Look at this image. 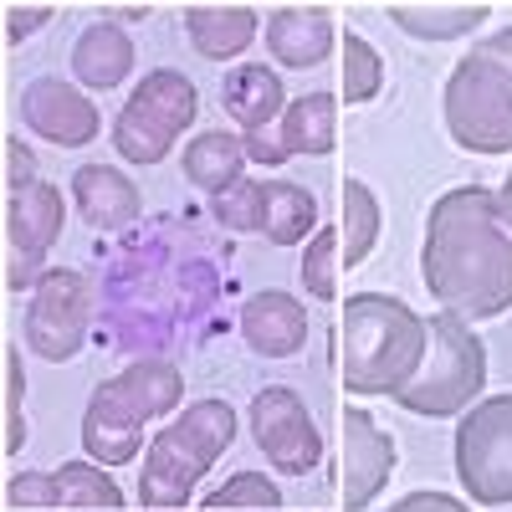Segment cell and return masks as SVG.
<instances>
[{"label": "cell", "instance_id": "2", "mask_svg": "<svg viewBox=\"0 0 512 512\" xmlns=\"http://www.w3.org/2000/svg\"><path fill=\"white\" fill-rule=\"evenodd\" d=\"M344 338V390L349 395H400L425 364V318L390 292H354L338 318Z\"/></svg>", "mask_w": 512, "mask_h": 512}, {"label": "cell", "instance_id": "17", "mask_svg": "<svg viewBox=\"0 0 512 512\" xmlns=\"http://www.w3.org/2000/svg\"><path fill=\"white\" fill-rule=\"evenodd\" d=\"M72 205H77V216L88 221L93 231H123V226L139 221L144 195H139V185L128 180L123 169L82 164L72 175Z\"/></svg>", "mask_w": 512, "mask_h": 512}, {"label": "cell", "instance_id": "20", "mask_svg": "<svg viewBox=\"0 0 512 512\" xmlns=\"http://www.w3.org/2000/svg\"><path fill=\"white\" fill-rule=\"evenodd\" d=\"M256 31H262V16L251 6H185V36L205 62L241 57L256 41Z\"/></svg>", "mask_w": 512, "mask_h": 512}, {"label": "cell", "instance_id": "16", "mask_svg": "<svg viewBox=\"0 0 512 512\" xmlns=\"http://www.w3.org/2000/svg\"><path fill=\"white\" fill-rule=\"evenodd\" d=\"M241 333L251 354L262 359H292L308 344V308L292 292H256L241 308Z\"/></svg>", "mask_w": 512, "mask_h": 512}, {"label": "cell", "instance_id": "33", "mask_svg": "<svg viewBox=\"0 0 512 512\" xmlns=\"http://www.w3.org/2000/svg\"><path fill=\"white\" fill-rule=\"evenodd\" d=\"M384 512H472V507H466L461 497H451V492H410Z\"/></svg>", "mask_w": 512, "mask_h": 512}, {"label": "cell", "instance_id": "18", "mask_svg": "<svg viewBox=\"0 0 512 512\" xmlns=\"http://www.w3.org/2000/svg\"><path fill=\"white\" fill-rule=\"evenodd\" d=\"M267 52L282 67L308 72L333 52V11L328 6H277L267 16Z\"/></svg>", "mask_w": 512, "mask_h": 512}, {"label": "cell", "instance_id": "25", "mask_svg": "<svg viewBox=\"0 0 512 512\" xmlns=\"http://www.w3.org/2000/svg\"><path fill=\"white\" fill-rule=\"evenodd\" d=\"M338 210H344V221H338V236H344V267H359L379 241V200L364 180H344Z\"/></svg>", "mask_w": 512, "mask_h": 512}, {"label": "cell", "instance_id": "6", "mask_svg": "<svg viewBox=\"0 0 512 512\" xmlns=\"http://www.w3.org/2000/svg\"><path fill=\"white\" fill-rule=\"evenodd\" d=\"M482 384H487V344L472 333V323L436 313V318H425V364L395 395V405H405L410 415L446 420V415L472 410Z\"/></svg>", "mask_w": 512, "mask_h": 512}, {"label": "cell", "instance_id": "14", "mask_svg": "<svg viewBox=\"0 0 512 512\" xmlns=\"http://www.w3.org/2000/svg\"><path fill=\"white\" fill-rule=\"evenodd\" d=\"M21 123L41 144H57V149H82L103 134V113L98 103L72 88L62 77H36L21 88Z\"/></svg>", "mask_w": 512, "mask_h": 512}, {"label": "cell", "instance_id": "9", "mask_svg": "<svg viewBox=\"0 0 512 512\" xmlns=\"http://www.w3.org/2000/svg\"><path fill=\"white\" fill-rule=\"evenodd\" d=\"M88 323H93V282L72 267H47V277L31 287L26 349L47 364H67L88 344Z\"/></svg>", "mask_w": 512, "mask_h": 512}, {"label": "cell", "instance_id": "23", "mask_svg": "<svg viewBox=\"0 0 512 512\" xmlns=\"http://www.w3.org/2000/svg\"><path fill=\"white\" fill-rule=\"evenodd\" d=\"M384 16H390L405 36H420V41H456V36H472L482 21H492V6H466V0H456V6H410V0H390L384 6Z\"/></svg>", "mask_w": 512, "mask_h": 512}, {"label": "cell", "instance_id": "5", "mask_svg": "<svg viewBox=\"0 0 512 512\" xmlns=\"http://www.w3.org/2000/svg\"><path fill=\"white\" fill-rule=\"evenodd\" d=\"M236 441V410L226 400H195L180 420H169L144 451L139 472V502L149 512H180L200 477L216 466V456Z\"/></svg>", "mask_w": 512, "mask_h": 512}, {"label": "cell", "instance_id": "11", "mask_svg": "<svg viewBox=\"0 0 512 512\" xmlns=\"http://www.w3.org/2000/svg\"><path fill=\"white\" fill-rule=\"evenodd\" d=\"M62 221H67L62 190L47 180L6 195V287L11 292H26L47 277V251L57 246Z\"/></svg>", "mask_w": 512, "mask_h": 512}, {"label": "cell", "instance_id": "4", "mask_svg": "<svg viewBox=\"0 0 512 512\" xmlns=\"http://www.w3.org/2000/svg\"><path fill=\"white\" fill-rule=\"evenodd\" d=\"M441 113L466 154H512V26L477 41L451 67Z\"/></svg>", "mask_w": 512, "mask_h": 512}, {"label": "cell", "instance_id": "8", "mask_svg": "<svg viewBox=\"0 0 512 512\" xmlns=\"http://www.w3.org/2000/svg\"><path fill=\"white\" fill-rule=\"evenodd\" d=\"M456 477L477 507H512V395H487L461 415Z\"/></svg>", "mask_w": 512, "mask_h": 512}, {"label": "cell", "instance_id": "32", "mask_svg": "<svg viewBox=\"0 0 512 512\" xmlns=\"http://www.w3.org/2000/svg\"><path fill=\"white\" fill-rule=\"evenodd\" d=\"M57 16V6H6V41L16 47V41H26L31 31H41Z\"/></svg>", "mask_w": 512, "mask_h": 512}, {"label": "cell", "instance_id": "12", "mask_svg": "<svg viewBox=\"0 0 512 512\" xmlns=\"http://www.w3.org/2000/svg\"><path fill=\"white\" fill-rule=\"evenodd\" d=\"M6 502L31 512V507H72V512H118L123 492L108 466L98 461H62L47 472H16L6 482Z\"/></svg>", "mask_w": 512, "mask_h": 512}, {"label": "cell", "instance_id": "28", "mask_svg": "<svg viewBox=\"0 0 512 512\" xmlns=\"http://www.w3.org/2000/svg\"><path fill=\"white\" fill-rule=\"evenodd\" d=\"M384 88V57L369 47L359 31L344 36V103H374Z\"/></svg>", "mask_w": 512, "mask_h": 512}, {"label": "cell", "instance_id": "24", "mask_svg": "<svg viewBox=\"0 0 512 512\" xmlns=\"http://www.w3.org/2000/svg\"><path fill=\"white\" fill-rule=\"evenodd\" d=\"M318 236V195L292 185V180H272V205H267V241L272 246H297Z\"/></svg>", "mask_w": 512, "mask_h": 512}, {"label": "cell", "instance_id": "35", "mask_svg": "<svg viewBox=\"0 0 512 512\" xmlns=\"http://www.w3.org/2000/svg\"><path fill=\"white\" fill-rule=\"evenodd\" d=\"M497 200H502V210H507V221H512V175L502 180V190H497Z\"/></svg>", "mask_w": 512, "mask_h": 512}, {"label": "cell", "instance_id": "22", "mask_svg": "<svg viewBox=\"0 0 512 512\" xmlns=\"http://www.w3.org/2000/svg\"><path fill=\"white\" fill-rule=\"evenodd\" d=\"M246 164L251 159H246L241 134H226V128H210V134H200V139L185 144V180L195 190H205L210 200L226 195L231 185H241L246 180Z\"/></svg>", "mask_w": 512, "mask_h": 512}, {"label": "cell", "instance_id": "3", "mask_svg": "<svg viewBox=\"0 0 512 512\" xmlns=\"http://www.w3.org/2000/svg\"><path fill=\"white\" fill-rule=\"evenodd\" d=\"M185 405V374L169 359H139L103 379L82 415V451L98 466H123L144 446V425Z\"/></svg>", "mask_w": 512, "mask_h": 512}, {"label": "cell", "instance_id": "31", "mask_svg": "<svg viewBox=\"0 0 512 512\" xmlns=\"http://www.w3.org/2000/svg\"><path fill=\"white\" fill-rule=\"evenodd\" d=\"M6 185H11V195L36 185V154H31V149H26L16 134L6 139Z\"/></svg>", "mask_w": 512, "mask_h": 512}, {"label": "cell", "instance_id": "26", "mask_svg": "<svg viewBox=\"0 0 512 512\" xmlns=\"http://www.w3.org/2000/svg\"><path fill=\"white\" fill-rule=\"evenodd\" d=\"M338 272H344V236H338V226H318V236L303 251V262H297V277H303L308 297L333 303L338 297Z\"/></svg>", "mask_w": 512, "mask_h": 512}, {"label": "cell", "instance_id": "30", "mask_svg": "<svg viewBox=\"0 0 512 512\" xmlns=\"http://www.w3.org/2000/svg\"><path fill=\"white\" fill-rule=\"evenodd\" d=\"M6 456H16L26 446V415H21V395H26V369H21V349L6 344Z\"/></svg>", "mask_w": 512, "mask_h": 512}, {"label": "cell", "instance_id": "34", "mask_svg": "<svg viewBox=\"0 0 512 512\" xmlns=\"http://www.w3.org/2000/svg\"><path fill=\"white\" fill-rule=\"evenodd\" d=\"M113 16H118V21H144L149 6H103V21H113Z\"/></svg>", "mask_w": 512, "mask_h": 512}, {"label": "cell", "instance_id": "15", "mask_svg": "<svg viewBox=\"0 0 512 512\" xmlns=\"http://www.w3.org/2000/svg\"><path fill=\"white\" fill-rule=\"evenodd\" d=\"M338 431H344V487H338V497H344V512H364L390 487L400 451H395V436L379 431V420L359 405H344Z\"/></svg>", "mask_w": 512, "mask_h": 512}, {"label": "cell", "instance_id": "21", "mask_svg": "<svg viewBox=\"0 0 512 512\" xmlns=\"http://www.w3.org/2000/svg\"><path fill=\"white\" fill-rule=\"evenodd\" d=\"M72 72H77L82 88H93V93L118 88V82L134 72V41H128V31L118 21H93L72 47Z\"/></svg>", "mask_w": 512, "mask_h": 512}, {"label": "cell", "instance_id": "19", "mask_svg": "<svg viewBox=\"0 0 512 512\" xmlns=\"http://www.w3.org/2000/svg\"><path fill=\"white\" fill-rule=\"evenodd\" d=\"M287 103L292 98L282 88V77L267 62H241L221 82V108L241 123V134H262V128H272L287 113Z\"/></svg>", "mask_w": 512, "mask_h": 512}, {"label": "cell", "instance_id": "29", "mask_svg": "<svg viewBox=\"0 0 512 512\" xmlns=\"http://www.w3.org/2000/svg\"><path fill=\"white\" fill-rule=\"evenodd\" d=\"M205 512H231V507H256V512H277L282 507V487L267 477V472H236L226 487L205 492L200 502Z\"/></svg>", "mask_w": 512, "mask_h": 512}, {"label": "cell", "instance_id": "1", "mask_svg": "<svg viewBox=\"0 0 512 512\" xmlns=\"http://www.w3.org/2000/svg\"><path fill=\"white\" fill-rule=\"evenodd\" d=\"M420 277L441 313L461 323H487L512 308V221L497 190L456 185L431 205Z\"/></svg>", "mask_w": 512, "mask_h": 512}, {"label": "cell", "instance_id": "13", "mask_svg": "<svg viewBox=\"0 0 512 512\" xmlns=\"http://www.w3.org/2000/svg\"><path fill=\"white\" fill-rule=\"evenodd\" d=\"M246 144V159L251 164H287L297 154H333L338 149V98L333 93H303V98H292L287 113L277 118V134L272 128H262V134H241Z\"/></svg>", "mask_w": 512, "mask_h": 512}, {"label": "cell", "instance_id": "7", "mask_svg": "<svg viewBox=\"0 0 512 512\" xmlns=\"http://www.w3.org/2000/svg\"><path fill=\"white\" fill-rule=\"evenodd\" d=\"M200 113L195 82L175 67H154L113 118V149L128 164H164L169 149L185 139V128Z\"/></svg>", "mask_w": 512, "mask_h": 512}, {"label": "cell", "instance_id": "10", "mask_svg": "<svg viewBox=\"0 0 512 512\" xmlns=\"http://www.w3.org/2000/svg\"><path fill=\"white\" fill-rule=\"evenodd\" d=\"M251 441H256V451L267 456L272 472H287V477H308V472H318V461H323L318 425H313L303 395L287 390V384L256 390V400H251Z\"/></svg>", "mask_w": 512, "mask_h": 512}, {"label": "cell", "instance_id": "27", "mask_svg": "<svg viewBox=\"0 0 512 512\" xmlns=\"http://www.w3.org/2000/svg\"><path fill=\"white\" fill-rule=\"evenodd\" d=\"M267 205H272V180H241L226 195L210 200L216 221L226 231H246V236H267Z\"/></svg>", "mask_w": 512, "mask_h": 512}]
</instances>
